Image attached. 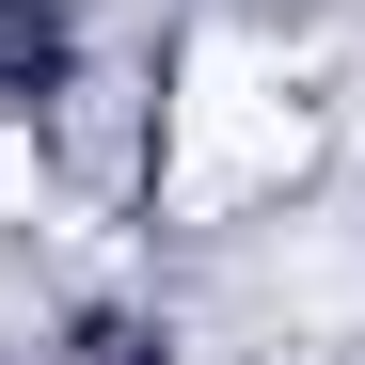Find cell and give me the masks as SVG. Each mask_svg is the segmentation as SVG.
Returning <instances> with one entry per match:
<instances>
[{
  "instance_id": "1",
  "label": "cell",
  "mask_w": 365,
  "mask_h": 365,
  "mask_svg": "<svg viewBox=\"0 0 365 365\" xmlns=\"http://www.w3.org/2000/svg\"><path fill=\"white\" fill-rule=\"evenodd\" d=\"M159 128H175V159H159V207L175 222H222L238 191H286L302 175V96L270 80V48L255 32H191V64H175V96H159Z\"/></svg>"
},
{
  "instance_id": "2",
  "label": "cell",
  "mask_w": 365,
  "mask_h": 365,
  "mask_svg": "<svg viewBox=\"0 0 365 365\" xmlns=\"http://www.w3.org/2000/svg\"><path fill=\"white\" fill-rule=\"evenodd\" d=\"M0 222H48V143L0 128Z\"/></svg>"
}]
</instances>
